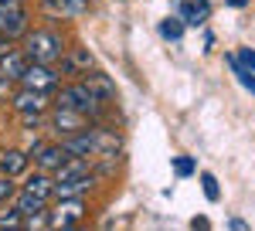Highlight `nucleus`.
I'll list each match as a JSON object with an SVG mask.
<instances>
[{
    "label": "nucleus",
    "mask_w": 255,
    "mask_h": 231,
    "mask_svg": "<svg viewBox=\"0 0 255 231\" xmlns=\"http://www.w3.org/2000/svg\"><path fill=\"white\" fill-rule=\"evenodd\" d=\"M20 51L31 58V61L55 65V61L65 55V41H61V34L51 31V27H27L24 38H20Z\"/></svg>",
    "instance_id": "nucleus-1"
},
{
    "label": "nucleus",
    "mask_w": 255,
    "mask_h": 231,
    "mask_svg": "<svg viewBox=\"0 0 255 231\" xmlns=\"http://www.w3.org/2000/svg\"><path fill=\"white\" fill-rule=\"evenodd\" d=\"M55 106H68V109L85 113L89 119H102V113H106L109 102H102V99H99L82 78H72V82H65V85L55 89Z\"/></svg>",
    "instance_id": "nucleus-2"
},
{
    "label": "nucleus",
    "mask_w": 255,
    "mask_h": 231,
    "mask_svg": "<svg viewBox=\"0 0 255 231\" xmlns=\"http://www.w3.org/2000/svg\"><path fill=\"white\" fill-rule=\"evenodd\" d=\"M55 106V92H41V89H27L20 85L14 99H10V109L24 119V126H41V119H48Z\"/></svg>",
    "instance_id": "nucleus-3"
},
{
    "label": "nucleus",
    "mask_w": 255,
    "mask_h": 231,
    "mask_svg": "<svg viewBox=\"0 0 255 231\" xmlns=\"http://www.w3.org/2000/svg\"><path fill=\"white\" fill-rule=\"evenodd\" d=\"M27 27H31V10H27V0H7V3L0 7V34L20 41Z\"/></svg>",
    "instance_id": "nucleus-4"
},
{
    "label": "nucleus",
    "mask_w": 255,
    "mask_h": 231,
    "mask_svg": "<svg viewBox=\"0 0 255 231\" xmlns=\"http://www.w3.org/2000/svg\"><path fill=\"white\" fill-rule=\"evenodd\" d=\"M48 126L55 129V136L65 139V136L85 129V126H89V116L79 113V109H68V106H51V113H48Z\"/></svg>",
    "instance_id": "nucleus-5"
},
{
    "label": "nucleus",
    "mask_w": 255,
    "mask_h": 231,
    "mask_svg": "<svg viewBox=\"0 0 255 231\" xmlns=\"http://www.w3.org/2000/svg\"><path fill=\"white\" fill-rule=\"evenodd\" d=\"M20 85H27V89H41V92H55V89L61 85V75H58V68H55V65L31 61V68L24 72Z\"/></svg>",
    "instance_id": "nucleus-6"
},
{
    "label": "nucleus",
    "mask_w": 255,
    "mask_h": 231,
    "mask_svg": "<svg viewBox=\"0 0 255 231\" xmlns=\"http://www.w3.org/2000/svg\"><path fill=\"white\" fill-rule=\"evenodd\" d=\"M96 173H85V177H68V180H55V201H85L89 194L96 191Z\"/></svg>",
    "instance_id": "nucleus-7"
},
{
    "label": "nucleus",
    "mask_w": 255,
    "mask_h": 231,
    "mask_svg": "<svg viewBox=\"0 0 255 231\" xmlns=\"http://www.w3.org/2000/svg\"><path fill=\"white\" fill-rule=\"evenodd\" d=\"M85 221V204L79 201H55L51 204V228H79Z\"/></svg>",
    "instance_id": "nucleus-8"
},
{
    "label": "nucleus",
    "mask_w": 255,
    "mask_h": 231,
    "mask_svg": "<svg viewBox=\"0 0 255 231\" xmlns=\"http://www.w3.org/2000/svg\"><path fill=\"white\" fill-rule=\"evenodd\" d=\"M65 146L61 143H34L31 146V160L38 163V170H48V173H55L65 163Z\"/></svg>",
    "instance_id": "nucleus-9"
},
{
    "label": "nucleus",
    "mask_w": 255,
    "mask_h": 231,
    "mask_svg": "<svg viewBox=\"0 0 255 231\" xmlns=\"http://www.w3.org/2000/svg\"><path fill=\"white\" fill-rule=\"evenodd\" d=\"M174 14L184 20L187 27H201L204 20L211 17V0H177Z\"/></svg>",
    "instance_id": "nucleus-10"
},
{
    "label": "nucleus",
    "mask_w": 255,
    "mask_h": 231,
    "mask_svg": "<svg viewBox=\"0 0 255 231\" xmlns=\"http://www.w3.org/2000/svg\"><path fill=\"white\" fill-rule=\"evenodd\" d=\"M82 82H85V85H89V89H92V92H96V96L102 99V102H116L119 89H116V82L106 75L102 68H89V72L82 75Z\"/></svg>",
    "instance_id": "nucleus-11"
},
{
    "label": "nucleus",
    "mask_w": 255,
    "mask_h": 231,
    "mask_svg": "<svg viewBox=\"0 0 255 231\" xmlns=\"http://www.w3.org/2000/svg\"><path fill=\"white\" fill-rule=\"evenodd\" d=\"M31 68V58L20 51V44L14 48V51H7V55L0 58V75H7V78H14L20 85V78H24V72Z\"/></svg>",
    "instance_id": "nucleus-12"
},
{
    "label": "nucleus",
    "mask_w": 255,
    "mask_h": 231,
    "mask_svg": "<svg viewBox=\"0 0 255 231\" xmlns=\"http://www.w3.org/2000/svg\"><path fill=\"white\" fill-rule=\"evenodd\" d=\"M20 187L38 194V197H44V201H55V173H48V170L24 173V184H20Z\"/></svg>",
    "instance_id": "nucleus-13"
},
{
    "label": "nucleus",
    "mask_w": 255,
    "mask_h": 231,
    "mask_svg": "<svg viewBox=\"0 0 255 231\" xmlns=\"http://www.w3.org/2000/svg\"><path fill=\"white\" fill-rule=\"evenodd\" d=\"M27 167H31V153L27 150L10 146V150L0 153V173H7V177H20V173H27Z\"/></svg>",
    "instance_id": "nucleus-14"
},
{
    "label": "nucleus",
    "mask_w": 255,
    "mask_h": 231,
    "mask_svg": "<svg viewBox=\"0 0 255 231\" xmlns=\"http://www.w3.org/2000/svg\"><path fill=\"white\" fill-rule=\"evenodd\" d=\"M48 14H61V17H82L89 14L92 0H41Z\"/></svg>",
    "instance_id": "nucleus-15"
},
{
    "label": "nucleus",
    "mask_w": 255,
    "mask_h": 231,
    "mask_svg": "<svg viewBox=\"0 0 255 231\" xmlns=\"http://www.w3.org/2000/svg\"><path fill=\"white\" fill-rule=\"evenodd\" d=\"M85 173H92V156H65V163H61L58 170H55V180H68V177H85Z\"/></svg>",
    "instance_id": "nucleus-16"
},
{
    "label": "nucleus",
    "mask_w": 255,
    "mask_h": 231,
    "mask_svg": "<svg viewBox=\"0 0 255 231\" xmlns=\"http://www.w3.org/2000/svg\"><path fill=\"white\" fill-rule=\"evenodd\" d=\"M48 204H51V201H44V197H38V194L24 191V187H20L17 197H14V208H17L24 218H27V214H34V211H41V208H48Z\"/></svg>",
    "instance_id": "nucleus-17"
},
{
    "label": "nucleus",
    "mask_w": 255,
    "mask_h": 231,
    "mask_svg": "<svg viewBox=\"0 0 255 231\" xmlns=\"http://www.w3.org/2000/svg\"><path fill=\"white\" fill-rule=\"evenodd\" d=\"M184 27H187V24L177 17V14H174V17H163L157 24V31H160V38H163V41H180V38H184Z\"/></svg>",
    "instance_id": "nucleus-18"
},
{
    "label": "nucleus",
    "mask_w": 255,
    "mask_h": 231,
    "mask_svg": "<svg viewBox=\"0 0 255 231\" xmlns=\"http://www.w3.org/2000/svg\"><path fill=\"white\" fill-rule=\"evenodd\" d=\"M225 61H228V68H232V72L238 75V82H242V85H245V89H249V92L255 96V75L249 72V68H242V61H238V55H228Z\"/></svg>",
    "instance_id": "nucleus-19"
},
{
    "label": "nucleus",
    "mask_w": 255,
    "mask_h": 231,
    "mask_svg": "<svg viewBox=\"0 0 255 231\" xmlns=\"http://www.w3.org/2000/svg\"><path fill=\"white\" fill-rule=\"evenodd\" d=\"M201 191H204V197H208L211 204H218V201H221V184H218L215 173L201 170Z\"/></svg>",
    "instance_id": "nucleus-20"
},
{
    "label": "nucleus",
    "mask_w": 255,
    "mask_h": 231,
    "mask_svg": "<svg viewBox=\"0 0 255 231\" xmlns=\"http://www.w3.org/2000/svg\"><path fill=\"white\" fill-rule=\"evenodd\" d=\"M17 177H7V173H0V208L3 204H14V197H17Z\"/></svg>",
    "instance_id": "nucleus-21"
},
{
    "label": "nucleus",
    "mask_w": 255,
    "mask_h": 231,
    "mask_svg": "<svg viewBox=\"0 0 255 231\" xmlns=\"http://www.w3.org/2000/svg\"><path fill=\"white\" fill-rule=\"evenodd\" d=\"M194 173H197L194 156H174V177L187 180V177H194Z\"/></svg>",
    "instance_id": "nucleus-22"
},
{
    "label": "nucleus",
    "mask_w": 255,
    "mask_h": 231,
    "mask_svg": "<svg viewBox=\"0 0 255 231\" xmlns=\"http://www.w3.org/2000/svg\"><path fill=\"white\" fill-rule=\"evenodd\" d=\"M55 68H58V75H61V78H68V82H72V78H79V72H82L79 65H75V58H72V55H61L58 61H55Z\"/></svg>",
    "instance_id": "nucleus-23"
},
{
    "label": "nucleus",
    "mask_w": 255,
    "mask_h": 231,
    "mask_svg": "<svg viewBox=\"0 0 255 231\" xmlns=\"http://www.w3.org/2000/svg\"><path fill=\"white\" fill-rule=\"evenodd\" d=\"M0 228H24V214L10 204V211H0Z\"/></svg>",
    "instance_id": "nucleus-24"
},
{
    "label": "nucleus",
    "mask_w": 255,
    "mask_h": 231,
    "mask_svg": "<svg viewBox=\"0 0 255 231\" xmlns=\"http://www.w3.org/2000/svg\"><path fill=\"white\" fill-rule=\"evenodd\" d=\"M14 92H17V82H14V78H7V75H0V102H10Z\"/></svg>",
    "instance_id": "nucleus-25"
},
{
    "label": "nucleus",
    "mask_w": 255,
    "mask_h": 231,
    "mask_svg": "<svg viewBox=\"0 0 255 231\" xmlns=\"http://www.w3.org/2000/svg\"><path fill=\"white\" fill-rule=\"evenodd\" d=\"M75 65H79L82 72H89V68H96V61H92V55H89V51H85V48H75Z\"/></svg>",
    "instance_id": "nucleus-26"
},
{
    "label": "nucleus",
    "mask_w": 255,
    "mask_h": 231,
    "mask_svg": "<svg viewBox=\"0 0 255 231\" xmlns=\"http://www.w3.org/2000/svg\"><path fill=\"white\" fill-rule=\"evenodd\" d=\"M235 55H238V61H242V68L255 72V48H238Z\"/></svg>",
    "instance_id": "nucleus-27"
},
{
    "label": "nucleus",
    "mask_w": 255,
    "mask_h": 231,
    "mask_svg": "<svg viewBox=\"0 0 255 231\" xmlns=\"http://www.w3.org/2000/svg\"><path fill=\"white\" fill-rule=\"evenodd\" d=\"M14 48H17V41H14V38H7V34H0V58L7 55V51H14Z\"/></svg>",
    "instance_id": "nucleus-28"
},
{
    "label": "nucleus",
    "mask_w": 255,
    "mask_h": 231,
    "mask_svg": "<svg viewBox=\"0 0 255 231\" xmlns=\"http://www.w3.org/2000/svg\"><path fill=\"white\" fill-rule=\"evenodd\" d=\"M228 228H235V231H245V228H249V225H245L242 218H232V221H228Z\"/></svg>",
    "instance_id": "nucleus-29"
},
{
    "label": "nucleus",
    "mask_w": 255,
    "mask_h": 231,
    "mask_svg": "<svg viewBox=\"0 0 255 231\" xmlns=\"http://www.w3.org/2000/svg\"><path fill=\"white\" fill-rule=\"evenodd\" d=\"M191 228H211V221H208V218H194V221H191Z\"/></svg>",
    "instance_id": "nucleus-30"
},
{
    "label": "nucleus",
    "mask_w": 255,
    "mask_h": 231,
    "mask_svg": "<svg viewBox=\"0 0 255 231\" xmlns=\"http://www.w3.org/2000/svg\"><path fill=\"white\" fill-rule=\"evenodd\" d=\"M228 7H249V0H225Z\"/></svg>",
    "instance_id": "nucleus-31"
},
{
    "label": "nucleus",
    "mask_w": 255,
    "mask_h": 231,
    "mask_svg": "<svg viewBox=\"0 0 255 231\" xmlns=\"http://www.w3.org/2000/svg\"><path fill=\"white\" fill-rule=\"evenodd\" d=\"M3 3H7V0H0V7H3Z\"/></svg>",
    "instance_id": "nucleus-32"
}]
</instances>
